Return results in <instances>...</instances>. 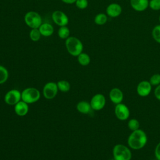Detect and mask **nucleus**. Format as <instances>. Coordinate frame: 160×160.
<instances>
[{"label": "nucleus", "mask_w": 160, "mask_h": 160, "mask_svg": "<svg viewBox=\"0 0 160 160\" xmlns=\"http://www.w3.org/2000/svg\"><path fill=\"white\" fill-rule=\"evenodd\" d=\"M152 37L158 43L160 44V24L155 26L152 30Z\"/></svg>", "instance_id": "obj_25"}, {"label": "nucleus", "mask_w": 160, "mask_h": 160, "mask_svg": "<svg viewBox=\"0 0 160 160\" xmlns=\"http://www.w3.org/2000/svg\"><path fill=\"white\" fill-rule=\"evenodd\" d=\"M109 97L112 103L118 104L122 102L124 98V94L119 88H113L109 91Z\"/></svg>", "instance_id": "obj_12"}, {"label": "nucleus", "mask_w": 160, "mask_h": 160, "mask_svg": "<svg viewBox=\"0 0 160 160\" xmlns=\"http://www.w3.org/2000/svg\"><path fill=\"white\" fill-rule=\"evenodd\" d=\"M41 34L38 28L31 29L29 32V38L31 40H32L34 42L38 41L41 38Z\"/></svg>", "instance_id": "obj_24"}, {"label": "nucleus", "mask_w": 160, "mask_h": 160, "mask_svg": "<svg viewBox=\"0 0 160 160\" xmlns=\"http://www.w3.org/2000/svg\"><path fill=\"white\" fill-rule=\"evenodd\" d=\"M77 57H78V61L81 66H88L91 62V58L85 52H82Z\"/></svg>", "instance_id": "obj_18"}, {"label": "nucleus", "mask_w": 160, "mask_h": 160, "mask_svg": "<svg viewBox=\"0 0 160 160\" xmlns=\"http://www.w3.org/2000/svg\"><path fill=\"white\" fill-rule=\"evenodd\" d=\"M65 46L68 52L73 56H78L83 50L82 43L76 37L68 38L65 41Z\"/></svg>", "instance_id": "obj_2"}, {"label": "nucleus", "mask_w": 160, "mask_h": 160, "mask_svg": "<svg viewBox=\"0 0 160 160\" xmlns=\"http://www.w3.org/2000/svg\"><path fill=\"white\" fill-rule=\"evenodd\" d=\"M149 0H130L132 8L138 12H142L149 7Z\"/></svg>", "instance_id": "obj_14"}, {"label": "nucleus", "mask_w": 160, "mask_h": 160, "mask_svg": "<svg viewBox=\"0 0 160 160\" xmlns=\"http://www.w3.org/2000/svg\"><path fill=\"white\" fill-rule=\"evenodd\" d=\"M52 19L54 22L59 26H64L68 24L69 19L67 15L59 10L54 11L52 14Z\"/></svg>", "instance_id": "obj_10"}, {"label": "nucleus", "mask_w": 160, "mask_h": 160, "mask_svg": "<svg viewBox=\"0 0 160 160\" xmlns=\"http://www.w3.org/2000/svg\"><path fill=\"white\" fill-rule=\"evenodd\" d=\"M57 85H58V89L59 91H61V92H66L69 91L71 86L70 84L68 81H65V80H61V81H59L57 82Z\"/></svg>", "instance_id": "obj_19"}, {"label": "nucleus", "mask_w": 160, "mask_h": 160, "mask_svg": "<svg viewBox=\"0 0 160 160\" xmlns=\"http://www.w3.org/2000/svg\"><path fill=\"white\" fill-rule=\"evenodd\" d=\"M58 36L61 39H66L68 38L69 37L70 31L69 28L66 26H61L58 30Z\"/></svg>", "instance_id": "obj_21"}, {"label": "nucleus", "mask_w": 160, "mask_h": 160, "mask_svg": "<svg viewBox=\"0 0 160 160\" xmlns=\"http://www.w3.org/2000/svg\"><path fill=\"white\" fill-rule=\"evenodd\" d=\"M140 127V123L139 121L135 118H132L129 119L128 122V128L129 130L134 131L139 129Z\"/></svg>", "instance_id": "obj_22"}, {"label": "nucleus", "mask_w": 160, "mask_h": 160, "mask_svg": "<svg viewBox=\"0 0 160 160\" xmlns=\"http://www.w3.org/2000/svg\"><path fill=\"white\" fill-rule=\"evenodd\" d=\"M38 29L41 34V36L45 37L51 36L54 32V28L51 24L48 22L42 23Z\"/></svg>", "instance_id": "obj_16"}, {"label": "nucleus", "mask_w": 160, "mask_h": 160, "mask_svg": "<svg viewBox=\"0 0 160 160\" xmlns=\"http://www.w3.org/2000/svg\"><path fill=\"white\" fill-rule=\"evenodd\" d=\"M108 21L107 15L104 13H99L94 18V22L97 25H103Z\"/></svg>", "instance_id": "obj_20"}, {"label": "nucleus", "mask_w": 160, "mask_h": 160, "mask_svg": "<svg viewBox=\"0 0 160 160\" xmlns=\"http://www.w3.org/2000/svg\"><path fill=\"white\" fill-rule=\"evenodd\" d=\"M9 72L8 69L0 65V84L4 83L8 79Z\"/></svg>", "instance_id": "obj_23"}, {"label": "nucleus", "mask_w": 160, "mask_h": 160, "mask_svg": "<svg viewBox=\"0 0 160 160\" xmlns=\"http://www.w3.org/2000/svg\"><path fill=\"white\" fill-rule=\"evenodd\" d=\"M76 6L80 9H86L88 6V0H76Z\"/></svg>", "instance_id": "obj_28"}, {"label": "nucleus", "mask_w": 160, "mask_h": 160, "mask_svg": "<svg viewBox=\"0 0 160 160\" xmlns=\"http://www.w3.org/2000/svg\"><path fill=\"white\" fill-rule=\"evenodd\" d=\"M112 156L114 160H131L132 158L131 149L122 144H118L113 147Z\"/></svg>", "instance_id": "obj_3"}, {"label": "nucleus", "mask_w": 160, "mask_h": 160, "mask_svg": "<svg viewBox=\"0 0 160 160\" xmlns=\"http://www.w3.org/2000/svg\"><path fill=\"white\" fill-rule=\"evenodd\" d=\"M149 7L154 11L160 10V0H150L149 1Z\"/></svg>", "instance_id": "obj_27"}, {"label": "nucleus", "mask_w": 160, "mask_h": 160, "mask_svg": "<svg viewBox=\"0 0 160 160\" xmlns=\"http://www.w3.org/2000/svg\"><path fill=\"white\" fill-rule=\"evenodd\" d=\"M29 111L28 104L23 101H20L14 105V111L16 114L19 116L26 115Z\"/></svg>", "instance_id": "obj_15"}, {"label": "nucleus", "mask_w": 160, "mask_h": 160, "mask_svg": "<svg viewBox=\"0 0 160 160\" xmlns=\"http://www.w3.org/2000/svg\"><path fill=\"white\" fill-rule=\"evenodd\" d=\"M154 156L157 160H160V142H159L155 147Z\"/></svg>", "instance_id": "obj_29"}, {"label": "nucleus", "mask_w": 160, "mask_h": 160, "mask_svg": "<svg viewBox=\"0 0 160 160\" xmlns=\"http://www.w3.org/2000/svg\"><path fill=\"white\" fill-rule=\"evenodd\" d=\"M106 14L111 18H116L120 16L122 12V8L118 3L109 4L106 8Z\"/></svg>", "instance_id": "obj_13"}, {"label": "nucleus", "mask_w": 160, "mask_h": 160, "mask_svg": "<svg viewBox=\"0 0 160 160\" xmlns=\"http://www.w3.org/2000/svg\"><path fill=\"white\" fill-rule=\"evenodd\" d=\"M21 99V92L13 89L6 92L4 96V101L9 105H15Z\"/></svg>", "instance_id": "obj_8"}, {"label": "nucleus", "mask_w": 160, "mask_h": 160, "mask_svg": "<svg viewBox=\"0 0 160 160\" xmlns=\"http://www.w3.org/2000/svg\"><path fill=\"white\" fill-rule=\"evenodd\" d=\"M159 23H160V16H159Z\"/></svg>", "instance_id": "obj_32"}, {"label": "nucleus", "mask_w": 160, "mask_h": 160, "mask_svg": "<svg viewBox=\"0 0 160 160\" xmlns=\"http://www.w3.org/2000/svg\"><path fill=\"white\" fill-rule=\"evenodd\" d=\"M92 109L94 111H100L106 105V98L102 94H96L94 95L90 101Z\"/></svg>", "instance_id": "obj_9"}, {"label": "nucleus", "mask_w": 160, "mask_h": 160, "mask_svg": "<svg viewBox=\"0 0 160 160\" xmlns=\"http://www.w3.org/2000/svg\"><path fill=\"white\" fill-rule=\"evenodd\" d=\"M76 109L79 112L84 114H89L92 110L90 102L86 101H79L76 105Z\"/></svg>", "instance_id": "obj_17"}, {"label": "nucleus", "mask_w": 160, "mask_h": 160, "mask_svg": "<svg viewBox=\"0 0 160 160\" xmlns=\"http://www.w3.org/2000/svg\"><path fill=\"white\" fill-rule=\"evenodd\" d=\"M41 97L39 91L35 88H27L21 92V100L28 104L38 101Z\"/></svg>", "instance_id": "obj_4"}, {"label": "nucleus", "mask_w": 160, "mask_h": 160, "mask_svg": "<svg viewBox=\"0 0 160 160\" xmlns=\"http://www.w3.org/2000/svg\"><path fill=\"white\" fill-rule=\"evenodd\" d=\"M147 142V134L141 129L132 131L127 140L128 147L133 150H139L142 149L146 145Z\"/></svg>", "instance_id": "obj_1"}, {"label": "nucleus", "mask_w": 160, "mask_h": 160, "mask_svg": "<svg viewBox=\"0 0 160 160\" xmlns=\"http://www.w3.org/2000/svg\"><path fill=\"white\" fill-rule=\"evenodd\" d=\"M154 96L155 98L160 101V84L157 86L154 91Z\"/></svg>", "instance_id": "obj_30"}, {"label": "nucleus", "mask_w": 160, "mask_h": 160, "mask_svg": "<svg viewBox=\"0 0 160 160\" xmlns=\"http://www.w3.org/2000/svg\"><path fill=\"white\" fill-rule=\"evenodd\" d=\"M24 21L28 26L31 29L39 28L41 25L42 18L39 13L35 11H29L24 16Z\"/></svg>", "instance_id": "obj_5"}, {"label": "nucleus", "mask_w": 160, "mask_h": 160, "mask_svg": "<svg viewBox=\"0 0 160 160\" xmlns=\"http://www.w3.org/2000/svg\"><path fill=\"white\" fill-rule=\"evenodd\" d=\"M114 114L119 120L126 121L129 118L130 110L126 104L121 102L116 104L114 108Z\"/></svg>", "instance_id": "obj_6"}, {"label": "nucleus", "mask_w": 160, "mask_h": 160, "mask_svg": "<svg viewBox=\"0 0 160 160\" xmlns=\"http://www.w3.org/2000/svg\"><path fill=\"white\" fill-rule=\"evenodd\" d=\"M149 82L152 86H157L160 84V74L156 73L152 75L149 79Z\"/></svg>", "instance_id": "obj_26"}, {"label": "nucleus", "mask_w": 160, "mask_h": 160, "mask_svg": "<svg viewBox=\"0 0 160 160\" xmlns=\"http://www.w3.org/2000/svg\"><path fill=\"white\" fill-rule=\"evenodd\" d=\"M152 85L148 81H142L138 83L136 87V92L139 96H148L151 92Z\"/></svg>", "instance_id": "obj_11"}, {"label": "nucleus", "mask_w": 160, "mask_h": 160, "mask_svg": "<svg viewBox=\"0 0 160 160\" xmlns=\"http://www.w3.org/2000/svg\"><path fill=\"white\" fill-rule=\"evenodd\" d=\"M63 2L66 3V4H72L76 2V0H61Z\"/></svg>", "instance_id": "obj_31"}, {"label": "nucleus", "mask_w": 160, "mask_h": 160, "mask_svg": "<svg viewBox=\"0 0 160 160\" xmlns=\"http://www.w3.org/2000/svg\"><path fill=\"white\" fill-rule=\"evenodd\" d=\"M58 90L57 83L54 82H47L42 89L43 96L47 99H52L56 97Z\"/></svg>", "instance_id": "obj_7"}]
</instances>
